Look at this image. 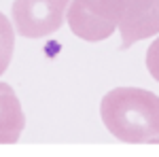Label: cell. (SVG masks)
<instances>
[{
	"label": "cell",
	"instance_id": "obj_1",
	"mask_svg": "<svg viewBox=\"0 0 159 157\" xmlns=\"http://www.w3.org/2000/svg\"><path fill=\"white\" fill-rule=\"evenodd\" d=\"M100 117L121 142L159 138V96L142 87H115L102 98Z\"/></svg>",
	"mask_w": 159,
	"mask_h": 157
},
{
	"label": "cell",
	"instance_id": "obj_2",
	"mask_svg": "<svg viewBox=\"0 0 159 157\" xmlns=\"http://www.w3.org/2000/svg\"><path fill=\"white\" fill-rule=\"evenodd\" d=\"M100 17L115 21L121 34V49H127L159 34V0H83Z\"/></svg>",
	"mask_w": 159,
	"mask_h": 157
},
{
	"label": "cell",
	"instance_id": "obj_3",
	"mask_svg": "<svg viewBox=\"0 0 159 157\" xmlns=\"http://www.w3.org/2000/svg\"><path fill=\"white\" fill-rule=\"evenodd\" d=\"M70 0H15L13 24L24 38H45L57 32L66 19Z\"/></svg>",
	"mask_w": 159,
	"mask_h": 157
},
{
	"label": "cell",
	"instance_id": "obj_4",
	"mask_svg": "<svg viewBox=\"0 0 159 157\" xmlns=\"http://www.w3.org/2000/svg\"><path fill=\"white\" fill-rule=\"evenodd\" d=\"M66 19H68V25H70L74 36L83 38L87 43L106 40L117 30L115 21H108L104 17H100L98 13H93L83 0H70Z\"/></svg>",
	"mask_w": 159,
	"mask_h": 157
},
{
	"label": "cell",
	"instance_id": "obj_5",
	"mask_svg": "<svg viewBox=\"0 0 159 157\" xmlns=\"http://www.w3.org/2000/svg\"><path fill=\"white\" fill-rule=\"evenodd\" d=\"M24 127L25 115L15 89L7 83H0V145L17 142Z\"/></svg>",
	"mask_w": 159,
	"mask_h": 157
},
{
	"label": "cell",
	"instance_id": "obj_6",
	"mask_svg": "<svg viewBox=\"0 0 159 157\" xmlns=\"http://www.w3.org/2000/svg\"><path fill=\"white\" fill-rule=\"evenodd\" d=\"M13 49H15V32L11 28L9 17L0 13V74L7 72L13 60Z\"/></svg>",
	"mask_w": 159,
	"mask_h": 157
},
{
	"label": "cell",
	"instance_id": "obj_7",
	"mask_svg": "<svg viewBox=\"0 0 159 157\" xmlns=\"http://www.w3.org/2000/svg\"><path fill=\"white\" fill-rule=\"evenodd\" d=\"M147 68H148V72H151V76L155 79L159 83V36L153 40V45L148 47L147 51Z\"/></svg>",
	"mask_w": 159,
	"mask_h": 157
}]
</instances>
